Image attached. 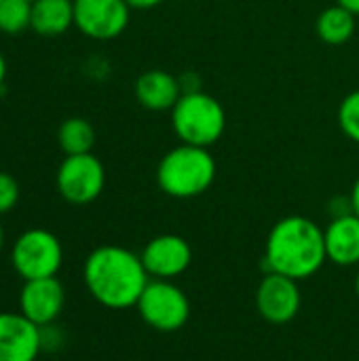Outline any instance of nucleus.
<instances>
[{
	"instance_id": "nucleus-26",
	"label": "nucleus",
	"mask_w": 359,
	"mask_h": 361,
	"mask_svg": "<svg viewBox=\"0 0 359 361\" xmlns=\"http://www.w3.org/2000/svg\"><path fill=\"white\" fill-rule=\"evenodd\" d=\"M2 247H4V231H2V224H0V254H2Z\"/></svg>"
},
{
	"instance_id": "nucleus-10",
	"label": "nucleus",
	"mask_w": 359,
	"mask_h": 361,
	"mask_svg": "<svg viewBox=\"0 0 359 361\" xmlns=\"http://www.w3.org/2000/svg\"><path fill=\"white\" fill-rule=\"evenodd\" d=\"M140 258L152 279L171 281L188 271L193 262V247L180 235H159L144 245Z\"/></svg>"
},
{
	"instance_id": "nucleus-21",
	"label": "nucleus",
	"mask_w": 359,
	"mask_h": 361,
	"mask_svg": "<svg viewBox=\"0 0 359 361\" xmlns=\"http://www.w3.org/2000/svg\"><path fill=\"white\" fill-rule=\"evenodd\" d=\"M330 216L332 218H341L347 214H353V205H351V197H334L330 201Z\"/></svg>"
},
{
	"instance_id": "nucleus-25",
	"label": "nucleus",
	"mask_w": 359,
	"mask_h": 361,
	"mask_svg": "<svg viewBox=\"0 0 359 361\" xmlns=\"http://www.w3.org/2000/svg\"><path fill=\"white\" fill-rule=\"evenodd\" d=\"M4 78H6V59H4V55L0 53V87H2Z\"/></svg>"
},
{
	"instance_id": "nucleus-12",
	"label": "nucleus",
	"mask_w": 359,
	"mask_h": 361,
	"mask_svg": "<svg viewBox=\"0 0 359 361\" xmlns=\"http://www.w3.org/2000/svg\"><path fill=\"white\" fill-rule=\"evenodd\" d=\"M42 330L21 313H0V361H36Z\"/></svg>"
},
{
	"instance_id": "nucleus-20",
	"label": "nucleus",
	"mask_w": 359,
	"mask_h": 361,
	"mask_svg": "<svg viewBox=\"0 0 359 361\" xmlns=\"http://www.w3.org/2000/svg\"><path fill=\"white\" fill-rule=\"evenodd\" d=\"M19 201V184L11 173L0 171V216L8 214Z\"/></svg>"
},
{
	"instance_id": "nucleus-22",
	"label": "nucleus",
	"mask_w": 359,
	"mask_h": 361,
	"mask_svg": "<svg viewBox=\"0 0 359 361\" xmlns=\"http://www.w3.org/2000/svg\"><path fill=\"white\" fill-rule=\"evenodd\" d=\"M129 4V8H140V11H146V8H154L159 6L163 0H125Z\"/></svg>"
},
{
	"instance_id": "nucleus-5",
	"label": "nucleus",
	"mask_w": 359,
	"mask_h": 361,
	"mask_svg": "<svg viewBox=\"0 0 359 361\" xmlns=\"http://www.w3.org/2000/svg\"><path fill=\"white\" fill-rule=\"evenodd\" d=\"M142 322L157 332H178L190 319V300L182 288L167 279H150L135 305Z\"/></svg>"
},
{
	"instance_id": "nucleus-2",
	"label": "nucleus",
	"mask_w": 359,
	"mask_h": 361,
	"mask_svg": "<svg viewBox=\"0 0 359 361\" xmlns=\"http://www.w3.org/2000/svg\"><path fill=\"white\" fill-rule=\"evenodd\" d=\"M264 271L290 279H309L328 262L324 228L305 216L281 218L264 245Z\"/></svg>"
},
{
	"instance_id": "nucleus-13",
	"label": "nucleus",
	"mask_w": 359,
	"mask_h": 361,
	"mask_svg": "<svg viewBox=\"0 0 359 361\" xmlns=\"http://www.w3.org/2000/svg\"><path fill=\"white\" fill-rule=\"evenodd\" d=\"M182 85L180 78L165 70H148L138 76L135 80V97L140 106L152 112H165L171 110L178 99L182 97Z\"/></svg>"
},
{
	"instance_id": "nucleus-28",
	"label": "nucleus",
	"mask_w": 359,
	"mask_h": 361,
	"mask_svg": "<svg viewBox=\"0 0 359 361\" xmlns=\"http://www.w3.org/2000/svg\"><path fill=\"white\" fill-rule=\"evenodd\" d=\"M30 2H34V0H30Z\"/></svg>"
},
{
	"instance_id": "nucleus-7",
	"label": "nucleus",
	"mask_w": 359,
	"mask_h": 361,
	"mask_svg": "<svg viewBox=\"0 0 359 361\" xmlns=\"http://www.w3.org/2000/svg\"><path fill=\"white\" fill-rule=\"evenodd\" d=\"M55 184L59 195L72 205L93 203L106 186V169L102 161L87 154H68L57 169Z\"/></svg>"
},
{
	"instance_id": "nucleus-1",
	"label": "nucleus",
	"mask_w": 359,
	"mask_h": 361,
	"mask_svg": "<svg viewBox=\"0 0 359 361\" xmlns=\"http://www.w3.org/2000/svg\"><path fill=\"white\" fill-rule=\"evenodd\" d=\"M83 279L102 307L121 311L138 305L150 275L135 252L121 245H99L87 256Z\"/></svg>"
},
{
	"instance_id": "nucleus-14",
	"label": "nucleus",
	"mask_w": 359,
	"mask_h": 361,
	"mask_svg": "<svg viewBox=\"0 0 359 361\" xmlns=\"http://www.w3.org/2000/svg\"><path fill=\"white\" fill-rule=\"evenodd\" d=\"M328 260L339 267L359 264V216L347 214L332 218L324 228Z\"/></svg>"
},
{
	"instance_id": "nucleus-6",
	"label": "nucleus",
	"mask_w": 359,
	"mask_h": 361,
	"mask_svg": "<svg viewBox=\"0 0 359 361\" xmlns=\"http://www.w3.org/2000/svg\"><path fill=\"white\" fill-rule=\"evenodd\" d=\"M63 262V247L59 239L44 228H30L21 233L11 250V264L23 281L57 277Z\"/></svg>"
},
{
	"instance_id": "nucleus-15",
	"label": "nucleus",
	"mask_w": 359,
	"mask_h": 361,
	"mask_svg": "<svg viewBox=\"0 0 359 361\" xmlns=\"http://www.w3.org/2000/svg\"><path fill=\"white\" fill-rule=\"evenodd\" d=\"M74 25V0H34L30 27L38 36L55 38Z\"/></svg>"
},
{
	"instance_id": "nucleus-27",
	"label": "nucleus",
	"mask_w": 359,
	"mask_h": 361,
	"mask_svg": "<svg viewBox=\"0 0 359 361\" xmlns=\"http://www.w3.org/2000/svg\"><path fill=\"white\" fill-rule=\"evenodd\" d=\"M355 292H358V296H359V273H358V279H355Z\"/></svg>"
},
{
	"instance_id": "nucleus-24",
	"label": "nucleus",
	"mask_w": 359,
	"mask_h": 361,
	"mask_svg": "<svg viewBox=\"0 0 359 361\" xmlns=\"http://www.w3.org/2000/svg\"><path fill=\"white\" fill-rule=\"evenodd\" d=\"M336 4L345 6V8L351 11L353 15H359V0H336Z\"/></svg>"
},
{
	"instance_id": "nucleus-9",
	"label": "nucleus",
	"mask_w": 359,
	"mask_h": 361,
	"mask_svg": "<svg viewBox=\"0 0 359 361\" xmlns=\"http://www.w3.org/2000/svg\"><path fill=\"white\" fill-rule=\"evenodd\" d=\"M303 305L296 279L279 273H267L256 290V309L269 324L281 326L292 322Z\"/></svg>"
},
{
	"instance_id": "nucleus-18",
	"label": "nucleus",
	"mask_w": 359,
	"mask_h": 361,
	"mask_svg": "<svg viewBox=\"0 0 359 361\" xmlns=\"http://www.w3.org/2000/svg\"><path fill=\"white\" fill-rule=\"evenodd\" d=\"M32 23V2L30 0H2L0 2V32L17 36Z\"/></svg>"
},
{
	"instance_id": "nucleus-19",
	"label": "nucleus",
	"mask_w": 359,
	"mask_h": 361,
	"mask_svg": "<svg viewBox=\"0 0 359 361\" xmlns=\"http://www.w3.org/2000/svg\"><path fill=\"white\" fill-rule=\"evenodd\" d=\"M339 125L341 131L359 144V89L351 91L339 106Z\"/></svg>"
},
{
	"instance_id": "nucleus-23",
	"label": "nucleus",
	"mask_w": 359,
	"mask_h": 361,
	"mask_svg": "<svg viewBox=\"0 0 359 361\" xmlns=\"http://www.w3.org/2000/svg\"><path fill=\"white\" fill-rule=\"evenodd\" d=\"M351 205H353V214L359 216V176L358 180H355V184H353V188H351Z\"/></svg>"
},
{
	"instance_id": "nucleus-3",
	"label": "nucleus",
	"mask_w": 359,
	"mask_h": 361,
	"mask_svg": "<svg viewBox=\"0 0 359 361\" xmlns=\"http://www.w3.org/2000/svg\"><path fill=\"white\" fill-rule=\"evenodd\" d=\"M216 171L209 148L180 144L163 154L157 167V184L167 197L195 199L212 188Z\"/></svg>"
},
{
	"instance_id": "nucleus-11",
	"label": "nucleus",
	"mask_w": 359,
	"mask_h": 361,
	"mask_svg": "<svg viewBox=\"0 0 359 361\" xmlns=\"http://www.w3.org/2000/svg\"><path fill=\"white\" fill-rule=\"evenodd\" d=\"M66 290L57 277L23 281L19 292V313L38 328L51 326L63 311Z\"/></svg>"
},
{
	"instance_id": "nucleus-16",
	"label": "nucleus",
	"mask_w": 359,
	"mask_h": 361,
	"mask_svg": "<svg viewBox=\"0 0 359 361\" xmlns=\"http://www.w3.org/2000/svg\"><path fill=\"white\" fill-rule=\"evenodd\" d=\"M355 25H358V15H353L341 4H334L320 13L315 21V32L328 44H345L347 40L353 38Z\"/></svg>"
},
{
	"instance_id": "nucleus-4",
	"label": "nucleus",
	"mask_w": 359,
	"mask_h": 361,
	"mask_svg": "<svg viewBox=\"0 0 359 361\" xmlns=\"http://www.w3.org/2000/svg\"><path fill=\"white\" fill-rule=\"evenodd\" d=\"M171 127L182 144L209 148L226 129L222 104L205 91H186L171 108Z\"/></svg>"
},
{
	"instance_id": "nucleus-8",
	"label": "nucleus",
	"mask_w": 359,
	"mask_h": 361,
	"mask_svg": "<svg viewBox=\"0 0 359 361\" xmlns=\"http://www.w3.org/2000/svg\"><path fill=\"white\" fill-rule=\"evenodd\" d=\"M125 0H74V25L93 40L118 38L129 25Z\"/></svg>"
},
{
	"instance_id": "nucleus-17",
	"label": "nucleus",
	"mask_w": 359,
	"mask_h": 361,
	"mask_svg": "<svg viewBox=\"0 0 359 361\" xmlns=\"http://www.w3.org/2000/svg\"><path fill=\"white\" fill-rule=\"evenodd\" d=\"M57 142H59L61 150L66 152V157L68 154H87L95 146V129L87 118L72 116L59 125Z\"/></svg>"
},
{
	"instance_id": "nucleus-29",
	"label": "nucleus",
	"mask_w": 359,
	"mask_h": 361,
	"mask_svg": "<svg viewBox=\"0 0 359 361\" xmlns=\"http://www.w3.org/2000/svg\"><path fill=\"white\" fill-rule=\"evenodd\" d=\"M0 2H2V0H0Z\"/></svg>"
}]
</instances>
